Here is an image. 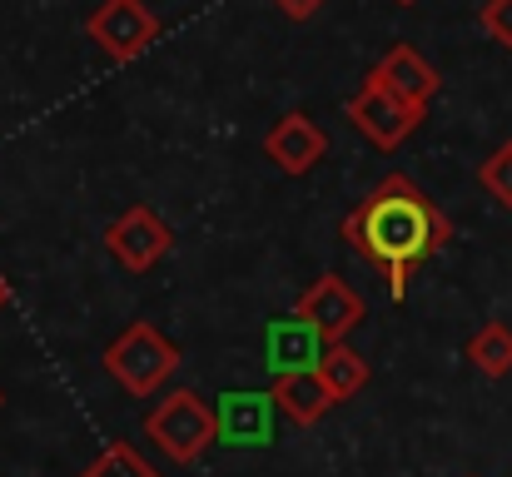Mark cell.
<instances>
[{
	"mask_svg": "<svg viewBox=\"0 0 512 477\" xmlns=\"http://www.w3.org/2000/svg\"><path fill=\"white\" fill-rule=\"evenodd\" d=\"M339 234L383 274L388 299L403 304L413 269L453 239V224L408 174H388L358 199V209L343 214Z\"/></svg>",
	"mask_w": 512,
	"mask_h": 477,
	"instance_id": "1",
	"label": "cell"
},
{
	"mask_svg": "<svg viewBox=\"0 0 512 477\" xmlns=\"http://www.w3.org/2000/svg\"><path fill=\"white\" fill-rule=\"evenodd\" d=\"M179 368V348L155 328V323H130L110 348H105V373L130 393V398H155Z\"/></svg>",
	"mask_w": 512,
	"mask_h": 477,
	"instance_id": "2",
	"label": "cell"
},
{
	"mask_svg": "<svg viewBox=\"0 0 512 477\" xmlns=\"http://www.w3.org/2000/svg\"><path fill=\"white\" fill-rule=\"evenodd\" d=\"M145 433H150V443H155L165 458L194 463V458H204L209 443H214V408H209L194 388H174V393H165V398L155 403V413L145 418Z\"/></svg>",
	"mask_w": 512,
	"mask_h": 477,
	"instance_id": "3",
	"label": "cell"
},
{
	"mask_svg": "<svg viewBox=\"0 0 512 477\" xmlns=\"http://www.w3.org/2000/svg\"><path fill=\"white\" fill-rule=\"evenodd\" d=\"M85 30L115 65H130L160 40V15L145 0H100L90 10Z\"/></svg>",
	"mask_w": 512,
	"mask_h": 477,
	"instance_id": "4",
	"label": "cell"
},
{
	"mask_svg": "<svg viewBox=\"0 0 512 477\" xmlns=\"http://www.w3.org/2000/svg\"><path fill=\"white\" fill-rule=\"evenodd\" d=\"M423 115L428 110H418V105H408V100H398L373 70H368V80L358 85V95L348 100V120L378 145V150H398L418 125H423Z\"/></svg>",
	"mask_w": 512,
	"mask_h": 477,
	"instance_id": "5",
	"label": "cell"
},
{
	"mask_svg": "<svg viewBox=\"0 0 512 477\" xmlns=\"http://www.w3.org/2000/svg\"><path fill=\"white\" fill-rule=\"evenodd\" d=\"M105 249H110L130 274H150V269L174 249V229L150 209V204H130V209L105 229Z\"/></svg>",
	"mask_w": 512,
	"mask_h": 477,
	"instance_id": "6",
	"label": "cell"
},
{
	"mask_svg": "<svg viewBox=\"0 0 512 477\" xmlns=\"http://www.w3.org/2000/svg\"><path fill=\"white\" fill-rule=\"evenodd\" d=\"M294 314L304 318L324 343H348V333L363 323V299H358V289H348V279L339 274H324V279H314L309 289H304V299L294 304Z\"/></svg>",
	"mask_w": 512,
	"mask_h": 477,
	"instance_id": "7",
	"label": "cell"
},
{
	"mask_svg": "<svg viewBox=\"0 0 512 477\" xmlns=\"http://www.w3.org/2000/svg\"><path fill=\"white\" fill-rule=\"evenodd\" d=\"M214 443L269 448L274 443V398L269 393H224L214 408Z\"/></svg>",
	"mask_w": 512,
	"mask_h": 477,
	"instance_id": "8",
	"label": "cell"
},
{
	"mask_svg": "<svg viewBox=\"0 0 512 477\" xmlns=\"http://www.w3.org/2000/svg\"><path fill=\"white\" fill-rule=\"evenodd\" d=\"M264 155L274 159L284 174H309L319 159L329 155V135H324L304 110H289V115L264 135Z\"/></svg>",
	"mask_w": 512,
	"mask_h": 477,
	"instance_id": "9",
	"label": "cell"
},
{
	"mask_svg": "<svg viewBox=\"0 0 512 477\" xmlns=\"http://www.w3.org/2000/svg\"><path fill=\"white\" fill-rule=\"evenodd\" d=\"M373 75H378L398 100H408V105H418V110H428V100H433V95H438V85H443V80H438V70H433L413 45H393V50L373 65Z\"/></svg>",
	"mask_w": 512,
	"mask_h": 477,
	"instance_id": "10",
	"label": "cell"
},
{
	"mask_svg": "<svg viewBox=\"0 0 512 477\" xmlns=\"http://www.w3.org/2000/svg\"><path fill=\"white\" fill-rule=\"evenodd\" d=\"M274 408L284 413V418H294L299 428H314L319 418H329V408H334V393L324 388V378H319V368H299V373H279L274 378Z\"/></svg>",
	"mask_w": 512,
	"mask_h": 477,
	"instance_id": "11",
	"label": "cell"
},
{
	"mask_svg": "<svg viewBox=\"0 0 512 477\" xmlns=\"http://www.w3.org/2000/svg\"><path fill=\"white\" fill-rule=\"evenodd\" d=\"M264 348H269V368H279V373H299V368H319V358H324V338L304 323L299 314L279 318V323H269V338H264Z\"/></svg>",
	"mask_w": 512,
	"mask_h": 477,
	"instance_id": "12",
	"label": "cell"
},
{
	"mask_svg": "<svg viewBox=\"0 0 512 477\" xmlns=\"http://www.w3.org/2000/svg\"><path fill=\"white\" fill-rule=\"evenodd\" d=\"M319 378L334 393V403H348V398H358L368 388V358L358 348H348V343H329L324 358H319Z\"/></svg>",
	"mask_w": 512,
	"mask_h": 477,
	"instance_id": "13",
	"label": "cell"
},
{
	"mask_svg": "<svg viewBox=\"0 0 512 477\" xmlns=\"http://www.w3.org/2000/svg\"><path fill=\"white\" fill-rule=\"evenodd\" d=\"M468 358L488 373V378H508L512 373V328L508 323H483L468 338Z\"/></svg>",
	"mask_w": 512,
	"mask_h": 477,
	"instance_id": "14",
	"label": "cell"
},
{
	"mask_svg": "<svg viewBox=\"0 0 512 477\" xmlns=\"http://www.w3.org/2000/svg\"><path fill=\"white\" fill-rule=\"evenodd\" d=\"M483 189L503 204V209H512V145H503V150H493V155L483 159Z\"/></svg>",
	"mask_w": 512,
	"mask_h": 477,
	"instance_id": "15",
	"label": "cell"
},
{
	"mask_svg": "<svg viewBox=\"0 0 512 477\" xmlns=\"http://www.w3.org/2000/svg\"><path fill=\"white\" fill-rule=\"evenodd\" d=\"M478 25L488 30V40H498V45L512 50V0H483Z\"/></svg>",
	"mask_w": 512,
	"mask_h": 477,
	"instance_id": "16",
	"label": "cell"
},
{
	"mask_svg": "<svg viewBox=\"0 0 512 477\" xmlns=\"http://www.w3.org/2000/svg\"><path fill=\"white\" fill-rule=\"evenodd\" d=\"M274 5H279L284 15H294V20H309V15H314L324 0H274Z\"/></svg>",
	"mask_w": 512,
	"mask_h": 477,
	"instance_id": "17",
	"label": "cell"
},
{
	"mask_svg": "<svg viewBox=\"0 0 512 477\" xmlns=\"http://www.w3.org/2000/svg\"><path fill=\"white\" fill-rule=\"evenodd\" d=\"M5 299H10V289H5V279H0V309H5Z\"/></svg>",
	"mask_w": 512,
	"mask_h": 477,
	"instance_id": "18",
	"label": "cell"
},
{
	"mask_svg": "<svg viewBox=\"0 0 512 477\" xmlns=\"http://www.w3.org/2000/svg\"><path fill=\"white\" fill-rule=\"evenodd\" d=\"M393 5H418V0H393Z\"/></svg>",
	"mask_w": 512,
	"mask_h": 477,
	"instance_id": "19",
	"label": "cell"
}]
</instances>
